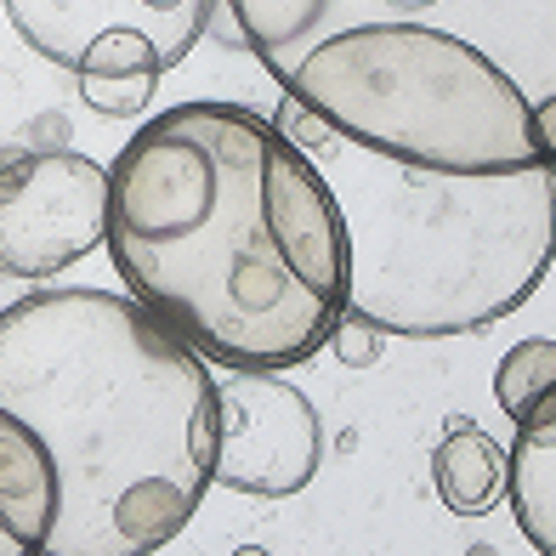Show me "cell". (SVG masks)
Instances as JSON below:
<instances>
[{
    "instance_id": "obj_1",
    "label": "cell",
    "mask_w": 556,
    "mask_h": 556,
    "mask_svg": "<svg viewBox=\"0 0 556 556\" xmlns=\"http://www.w3.org/2000/svg\"><path fill=\"white\" fill-rule=\"evenodd\" d=\"M125 295L216 369H301L352 301V250L318 165L244 103H176L109 165Z\"/></svg>"
},
{
    "instance_id": "obj_2",
    "label": "cell",
    "mask_w": 556,
    "mask_h": 556,
    "mask_svg": "<svg viewBox=\"0 0 556 556\" xmlns=\"http://www.w3.org/2000/svg\"><path fill=\"white\" fill-rule=\"evenodd\" d=\"M0 409L46 443V556H154L216 483V375L131 295L35 290L0 307Z\"/></svg>"
},
{
    "instance_id": "obj_3",
    "label": "cell",
    "mask_w": 556,
    "mask_h": 556,
    "mask_svg": "<svg viewBox=\"0 0 556 556\" xmlns=\"http://www.w3.org/2000/svg\"><path fill=\"white\" fill-rule=\"evenodd\" d=\"M285 131L336 193L352 250V301L381 336H466L517 313L556 262V165L438 176L336 137L301 103Z\"/></svg>"
},
{
    "instance_id": "obj_4",
    "label": "cell",
    "mask_w": 556,
    "mask_h": 556,
    "mask_svg": "<svg viewBox=\"0 0 556 556\" xmlns=\"http://www.w3.org/2000/svg\"><path fill=\"white\" fill-rule=\"evenodd\" d=\"M278 91L369 154L438 176H511L551 165L528 91L494 58L443 29H341Z\"/></svg>"
},
{
    "instance_id": "obj_5",
    "label": "cell",
    "mask_w": 556,
    "mask_h": 556,
    "mask_svg": "<svg viewBox=\"0 0 556 556\" xmlns=\"http://www.w3.org/2000/svg\"><path fill=\"white\" fill-rule=\"evenodd\" d=\"M233 12L239 46L262 58L273 80L341 29H443L494 58L528 91V103H556V0H222Z\"/></svg>"
},
{
    "instance_id": "obj_6",
    "label": "cell",
    "mask_w": 556,
    "mask_h": 556,
    "mask_svg": "<svg viewBox=\"0 0 556 556\" xmlns=\"http://www.w3.org/2000/svg\"><path fill=\"white\" fill-rule=\"evenodd\" d=\"M222 0H7L29 52L80 80L86 109L131 119L160 74L182 68Z\"/></svg>"
},
{
    "instance_id": "obj_7",
    "label": "cell",
    "mask_w": 556,
    "mask_h": 556,
    "mask_svg": "<svg viewBox=\"0 0 556 556\" xmlns=\"http://www.w3.org/2000/svg\"><path fill=\"white\" fill-rule=\"evenodd\" d=\"M109 239V165L68 148L0 154V273L58 278Z\"/></svg>"
},
{
    "instance_id": "obj_8",
    "label": "cell",
    "mask_w": 556,
    "mask_h": 556,
    "mask_svg": "<svg viewBox=\"0 0 556 556\" xmlns=\"http://www.w3.org/2000/svg\"><path fill=\"white\" fill-rule=\"evenodd\" d=\"M324 426L313 397L285 375L233 369L216 381V483L256 500H290L318 477Z\"/></svg>"
},
{
    "instance_id": "obj_9",
    "label": "cell",
    "mask_w": 556,
    "mask_h": 556,
    "mask_svg": "<svg viewBox=\"0 0 556 556\" xmlns=\"http://www.w3.org/2000/svg\"><path fill=\"white\" fill-rule=\"evenodd\" d=\"M58 522V471L46 443L17 415L0 409V534H12L29 556H46Z\"/></svg>"
},
{
    "instance_id": "obj_10",
    "label": "cell",
    "mask_w": 556,
    "mask_h": 556,
    "mask_svg": "<svg viewBox=\"0 0 556 556\" xmlns=\"http://www.w3.org/2000/svg\"><path fill=\"white\" fill-rule=\"evenodd\" d=\"M505 500H511L522 540L540 556H556V392L517 420Z\"/></svg>"
},
{
    "instance_id": "obj_11",
    "label": "cell",
    "mask_w": 556,
    "mask_h": 556,
    "mask_svg": "<svg viewBox=\"0 0 556 556\" xmlns=\"http://www.w3.org/2000/svg\"><path fill=\"white\" fill-rule=\"evenodd\" d=\"M432 477H438V500L454 517H483L505 500V477H511V448L489 438L483 426H448V438L432 448Z\"/></svg>"
},
{
    "instance_id": "obj_12",
    "label": "cell",
    "mask_w": 556,
    "mask_h": 556,
    "mask_svg": "<svg viewBox=\"0 0 556 556\" xmlns=\"http://www.w3.org/2000/svg\"><path fill=\"white\" fill-rule=\"evenodd\" d=\"M551 392H556V341H545V336L517 341V346L500 358V369H494L500 409L511 415V420H522V415L534 409V403H545Z\"/></svg>"
},
{
    "instance_id": "obj_13",
    "label": "cell",
    "mask_w": 556,
    "mask_h": 556,
    "mask_svg": "<svg viewBox=\"0 0 556 556\" xmlns=\"http://www.w3.org/2000/svg\"><path fill=\"white\" fill-rule=\"evenodd\" d=\"M330 352H336L346 369H369L375 358H381V330L346 307V318L336 324V336H330Z\"/></svg>"
}]
</instances>
